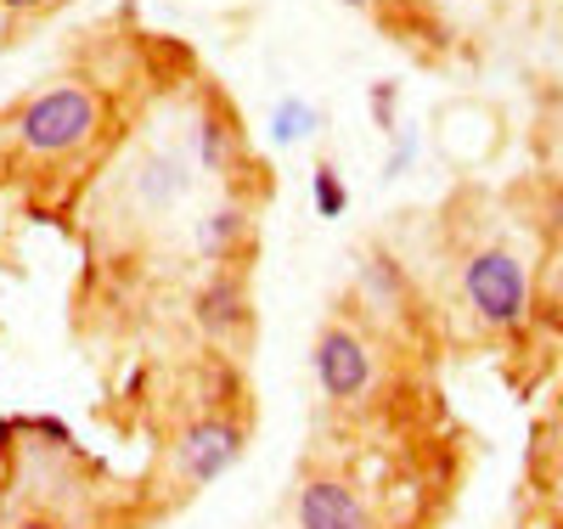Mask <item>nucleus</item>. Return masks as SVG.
<instances>
[{
    "label": "nucleus",
    "instance_id": "dca6fc26",
    "mask_svg": "<svg viewBox=\"0 0 563 529\" xmlns=\"http://www.w3.org/2000/svg\"><path fill=\"white\" fill-rule=\"evenodd\" d=\"M552 225H558V231H563V203H558V220H552Z\"/></svg>",
    "mask_w": 563,
    "mask_h": 529
},
{
    "label": "nucleus",
    "instance_id": "a211bd4d",
    "mask_svg": "<svg viewBox=\"0 0 563 529\" xmlns=\"http://www.w3.org/2000/svg\"><path fill=\"white\" fill-rule=\"evenodd\" d=\"M558 299H563V276H558Z\"/></svg>",
    "mask_w": 563,
    "mask_h": 529
},
{
    "label": "nucleus",
    "instance_id": "f3484780",
    "mask_svg": "<svg viewBox=\"0 0 563 529\" xmlns=\"http://www.w3.org/2000/svg\"><path fill=\"white\" fill-rule=\"evenodd\" d=\"M344 7H366V0H344Z\"/></svg>",
    "mask_w": 563,
    "mask_h": 529
},
{
    "label": "nucleus",
    "instance_id": "2eb2a0df",
    "mask_svg": "<svg viewBox=\"0 0 563 529\" xmlns=\"http://www.w3.org/2000/svg\"><path fill=\"white\" fill-rule=\"evenodd\" d=\"M18 529H57V524H52V518H23Z\"/></svg>",
    "mask_w": 563,
    "mask_h": 529
},
{
    "label": "nucleus",
    "instance_id": "20e7f679",
    "mask_svg": "<svg viewBox=\"0 0 563 529\" xmlns=\"http://www.w3.org/2000/svg\"><path fill=\"white\" fill-rule=\"evenodd\" d=\"M316 377H321L327 400H344V406L361 400L366 383H372V355L361 344V332L321 327V339H316Z\"/></svg>",
    "mask_w": 563,
    "mask_h": 529
},
{
    "label": "nucleus",
    "instance_id": "0eeeda50",
    "mask_svg": "<svg viewBox=\"0 0 563 529\" xmlns=\"http://www.w3.org/2000/svg\"><path fill=\"white\" fill-rule=\"evenodd\" d=\"M243 236H249V214H243L238 203H214V209H203V220L192 225L198 254L214 260V265H225L231 254H238V249H243Z\"/></svg>",
    "mask_w": 563,
    "mask_h": 529
},
{
    "label": "nucleus",
    "instance_id": "9b49d317",
    "mask_svg": "<svg viewBox=\"0 0 563 529\" xmlns=\"http://www.w3.org/2000/svg\"><path fill=\"white\" fill-rule=\"evenodd\" d=\"M198 164H203V169H225V164H231V130H225V119H214V113L198 119Z\"/></svg>",
    "mask_w": 563,
    "mask_h": 529
},
{
    "label": "nucleus",
    "instance_id": "423d86ee",
    "mask_svg": "<svg viewBox=\"0 0 563 529\" xmlns=\"http://www.w3.org/2000/svg\"><path fill=\"white\" fill-rule=\"evenodd\" d=\"M198 321H203V332H214V339L243 332V327H249V294H243V282L225 276V271L209 276L203 294H198Z\"/></svg>",
    "mask_w": 563,
    "mask_h": 529
},
{
    "label": "nucleus",
    "instance_id": "9d476101",
    "mask_svg": "<svg viewBox=\"0 0 563 529\" xmlns=\"http://www.w3.org/2000/svg\"><path fill=\"white\" fill-rule=\"evenodd\" d=\"M350 209V191H344V175H339V164H316V214L321 220H339Z\"/></svg>",
    "mask_w": 563,
    "mask_h": 529
},
{
    "label": "nucleus",
    "instance_id": "f8f14e48",
    "mask_svg": "<svg viewBox=\"0 0 563 529\" xmlns=\"http://www.w3.org/2000/svg\"><path fill=\"white\" fill-rule=\"evenodd\" d=\"M372 119L395 130V85H372Z\"/></svg>",
    "mask_w": 563,
    "mask_h": 529
},
{
    "label": "nucleus",
    "instance_id": "6e6552de",
    "mask_svg": "<svg viewBox=\"0 0 563 529\" xmlns=\"http://www.w3.org/2000/svg\"><path fill=\"white\" fill-rule=\"evenodd\" d=\"M186 186H192V175H186V164H180V158H169V153L141 158V175H135V198L147 203L153 214H158V209H169V203H180V198H186Z\"/></svg>",
    "mask_w": 563,
    "mask_h": 529
},
{
    "label": "nucleus",
    "instance_id": "f257e3e1",
    "mask_svg": "<svg viewBox=\"0 0 563 529\" xmlns=\"http://www.w3.org/2000/svg\"><path fill=\"white\" fill-rule=\"evenodd\" d=\"M462 299L485 327L507 332V327H519L525 310H530V276L507 249H479L474 260L462 265Z\"/></svg>",
    "mask_w": 563,
    "mask_h": 529
},
{
    "label": "nucleus",
    "instance_id": "39448f33",
    "mask_svg": "<svg viewBox=\"0 0 563 529\" xmlns=\"http://www.w3.org/2000/svg\"><path fill=\"white\" fill-rule=\"evenodd\" d=\"M294 518L299 529H372V513L366 502L333 473H316L299 485V502H294Z\"/></svg>",
    "mask_w": 563,
    "mask_h": 529
},
{
    "label": "nucleus",
    "instance_id": "7ed1b4c3",
    "mask_svg": "<svg viewBox=\"0 0 563 529\" xmlns=\"http://www.w3.org/2000/svg\"><path fill=\"white\" fill-rule=\"evenodd\" d=\"M238 456H243V428L225 422V417L192 422V428L180 434V445H175V462H180V473H186V485H214L220 473L238 467Z\"/></svg>",
    "mask_w": 563,
    "mask_h": 529
},
{
    "label": "nucleus",
    "instance_id": "1a4fd4ad",
    "mask_svg": "<svg viewBox=\"0 0 563 529\" xmlns=\"http://www.w3.org/2000/svg\"><path fill=\"white\" fill-rule=\"evenodd\" d=\"M316 130H321V113L305 102V96H282V102L271 108V141L276 147H294V141H305Z\"/></svg>",
    "mask_w": 563,
    "mask_h": 529
},
{
    "label": "nucleus",
    "instance_id": "4468645a",
    "mask_svg": "<svg viewBox=\"0 0 563 529\" xmlns=\"http://www.w3.org/2000/svg\"><path fill=\"white\" fill-rule=\"evenodd\" d=\"M7 12H29V7H40V0H0Z\"/></svg>",
    "mask_w": 563,
    "mask_h": 529
},
{
    "label": "nucleus",
    "instance_id": "ddd939ff",
    "mask_svg": "<svg viewBox=\"0 0 563 529\" xmlns=\"http://www.w3.org/2000/svg\"><path fill=\"white\" fill-rule=\"evenodd\" d=\"M411 147H417V135L406 130V135H400V147H395V158H389V175H406V164H411Z\"/></svg>",
    "mask_w": 563,
    "mask_h": 529
},
{
    "label": "nucleus",
    "instance_id": "f03ea898",
    "mask_svg": "<svg viewBox=\"0 0 563 529\" xmlns=\"http://www.w3.org/2000/svg\"><path fill=\"white\" fill-rule=\"evenodd\" d=\"M90 130H97V96L85 85H57V90L34 96L18 119V141L40 158H57V153L79 147V141H90Z\"/></svg>",
    "mask_w": 563,
    "mask_h": 529
}]
</instances>
